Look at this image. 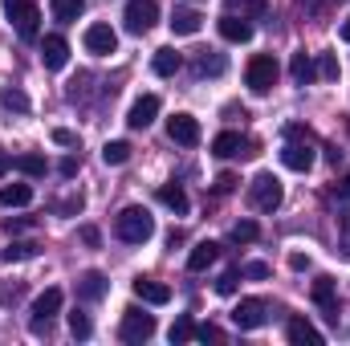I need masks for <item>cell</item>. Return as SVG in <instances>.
I'll return each instance as SVG.
<instances>
[{"mask_svg": "<svg viewBox=\"0 0 350 346\" xmlns=\"http://www.w3.org/2000/svg\"><path fill=\"white\" fill-rule=\"evenodd\" d=\"M114 232H118V241H126V245H143V241L155 237V220H151L147 208L131 204V208H122V212L114 216Z\"/></svg>", "mask_w": 350, "mask_h": 346, "instance_id": "obj_1", "label": "cell"}, {"mask_svg": "<svg viewBox=\"0 0 350 346\" xmlns=\"http://www.w3.org/2000/svg\"><path fill=\"white\" fill-rule=\"evenodd\" d=\"M4 16L16 25L21 41H37V29H41V8L33 0H4Z\"/></svg>", "mask_w": 350, "mask_h": 346, "instance_id": "obj_2", "label": "cell"}, {"mask_svg": "<svg viewBox=\"0 0 350 346\" xmlns=\"http://www.w3.org/2000/svg\"><path fill=\"white\" fill-rule=\"evenodd\" d=\"M281 179L277 175H257L253 183H249V204L257 208V212H277L281 208Z\"/></svg>", "mask_w": 350, "mask_h": 346, "instance_id": "obj_3", "label": "cell"}, {"mask_svg": "<svg viewBox=\"0 0 350 346\" xmlns=\"http://www.w3.org/2000/svg\"><path fill=\"white\" fill-rule=\"evenodd\" d=\"M277 57H269V53H257L249 66H245V82H249V90L253 94H269V90L277 86Z\"/></svg>", "mask_w": 350, "mask_h": 346, "instance_id": "obj_4", "label": "cell"}, {"mask_svg": "<svg viewBox=\"0 0 350 346\" xmlns=\"http://www.w3.org/2000/svg\"><path fill=\"white\" fill-rule=\"evenodd\" d=\"M155 334V314H143V310H122V326H118V338L122 343H147Z\"/></svg>", "mask_w": 350, "mask_h": 346, "instance_id": "obj_5", "label": "cell"}, {"mask_svg": "<svg viewBox=\"0 0 350 346\" xmlns=\"http://www.w3.org/2000/svg\"><path fill=\"white\" fill-rule=\"evenodd\" d=\"M212 155L216 159H249V155H257V143L253 139H245V135H237V131H220L216 139H212Z\"/></svg>", "mask_w": 350, "mask_h": 346, "instance_id": "obj_6", "label": "cell"}, {"mask_svg": "<svg viewBox=\"0 0 350 346\" xmlns=\"http://www.w3.org/2000/svg\"><path fill=\"white\" fill-rule=\"evenodd\" d=\"M62 310V289H45L37 302H33V318H29V330L33 334H49V322L53 314Z\"/></svg>", "mask_w": 350, "mask_h": 346, "instance_id": "obj_7", "label": "cell"}, {"mask_svg": "<svg viewBox=\"0 0 350 346\" xmlns=\"http://www.w3.org/2000/svg\"><path fill=\"white\" fill-rule=\"evenodd\" d=\"M122 21H126L131 33H151L155 21H159V4L155 0H131L126 12H122Z\"/></svg>", "mask_w": 350, "mask_h": 346, "instance_id": "obj_8", "label": "cell"}, {"mask_svg": "<svg viewBox=\"0 0 350 346\" xmlns=\"http://www.w3.org/2000/svg\"><path fill=\"white\" fill-rule=\"evenodd\" d=\"M281 163H285L289 172H310V168H314V147H310V139H289V143L281 147Z\"/></svg>", "mask_w": 350, "mask_h": 346, "instance_id": "obj_9", "label": "cell"}, {"mask_svg": "<svg viewBox=\"0 0 350 346\" xmlns=\"http://www.w3.org/2000/svg\"><path fill=\"white\" fill-rule=\"evenodd\" d=\"M167 139L179 143V147H196V143H200V118H191V114H172V118H167Z\"/></svg>", "mask_w": 350, "mask_h": 346, "instance_id": "obj_10", "label": "cell"}, {"mask_svg": "<svg viewBox=\"0 0 350 346\" xmlns=\"http://www.w3.org/2000/svg\"><path fill=\"white\" fill-rule=\"evenodd\" d=\"M86 49L94 53V57H110V53L118 49V33H114L110 25H102V21L90 25L86 29Z\"/></svg>", "mask_w": 350, "mask_h": 346, "instance_id": "obj_11", "label": "cell"}, {"mask_svg": "<svg viewBox=\"0 0 350 346\" xmlns=\"http://www.w3.org/2000/svg\"><path fill=\"white\" fill-rule=\"evenodd\" d=\"M265 318H269V306H265L261 297H245V302L232 310V322H237L241 330H257V326H265Z\"/></svg>", "mask_w": 350, "mask_h": 346, "instance_id": "obj_12", "label": "cell"}, {"mask_svg": "<svg viewBox=\"0 0 350 346\" xmlns=\"http://www.w3.org/2000/svg\"><path fill=\"white\" fill-rule=\"evenodd\" d=\"M41 62H45V70H66V62H70V41H66L62 33H49V37L41 41Z\"/></svg>", "mask_w": 350, "mask_h": 346, "instance_id": "obj_13", "label": "cell"}, {"mask_svg": "<svg viewBox=\"0 0 350 346\" xmlns=\"http://www.w3.org/2000/svg\"><path fill=\"white\" fill-rule=\"evenodd\" d=\"M220 37L232 41V45H245V41H253V21L237 16V12H224L220 16Z\"/></svg>", "mask_w": 350, "mask_h": 346, "instance_id": "obj_14", "label": "cell"}, {"mask_svg": "<svg viewBox=\"0 0 350 346\" xmlns=\"http://www.w3.org/2000/svg\"><path fill=\"white\" fill-rule=\"evenodd\" d=\"M155 114H159V98H155V94H143V98L131 106L126 127H131V131H147V127L155 122Z\"/></svg>", "mask_w": 350, "mask_h": 346, "instance_id": "obj_15", "label": "cell"}, {"mask_svg": "<svg viewBox=\"0 0 350 346\" xmlns=\"http://www.w3.org/2000/svg\"><path fill=\"white\" fill-rule=\"evenodd\" d=\"M131 289H135V297L147 302V306H167V302H172V285H163V281H155V277H139Z\"/></svg>", "mask_w": 350, "mask_h": 346, "instance_id": "obj_16", "label": "cell"}, {"mask_svg": "<svg viewBox=\"0 0 350 346\" xmlns=\"http://www.w3.org/2000/svg\"><path fill=\"white\" fill-rule=\"evenodd\" d=\"M285 334H289V343H293V346H322V334H318V326H310L306 318H289Z\"/></svg>", "mask_w": 350, "mask_h": 346, "instance_id": "obj_17", "label": "cell"}, {"mask_svg": "<svg viewBox=\"0 0 350 346\" xmlns=\"http://www.w3.org/2000/svg\"><path fill=\"white\" fill-rule=\"evenodd\" d=\"M310 293H314V302H318V306H322L330 318H338V302H334V277H326V273H322V277H314V289H310Z\"/></svg>", "mask_w": 350, "mask_h": 346, "instance_id": "obj_18", "label": "cell"}, {"mask_svg": "<svg viewBox=\"0 0 350 346\" xmlns=\"http://www.w3.org/2000/svg\"><path fill=\"white\" fill-rule=\"evenodd\" d=\"M106 289H110V281H106L102 273H94V269L82 273V281H78V297H82V302H102Z\"/></svg>", "mask_w": 350, "mask_h": 346, "instance_id": "obj_19", "label": "cell"}, {"mask_svg": "<svg viewBox=\"0 0 350 346\" xmlns=\"http://www.w3.org/2000/svg\"><path fill=\"white\" fill-rule=\"evenodd\" d=\"M200 25H204V16H200L196 8H175L172 12V33L175 37H191V33H200Z\"/></svg>", "mask_w": 350, "mask_h": 346, "instance_id": "obj_20", "label": "cell"}, {"mask_svg": "<svg viewBox=\"0 0 350 346\" xmlns=\"http://www.w3.org/2000/svg\"><path fill=\"white\" fill-rule=\"evenodd\" d=\"M289 78L297 82V86H310L314 78H318V66H314V57L301 49V53H293V62H289Z\"/></svg>", "mask_w": 350, "mask_h": 346, "instance_id": "obj_21", "label": "cell"}, {"mask_svg": "<svg viewBox=\"0 0 350 346\" xmlns=\"http://www.w3.org/2000/svg\"><path fill=\"white\" fill-rule=\"evenodd\" d=\"M216 257H220V245H216V241H200V245L187 253V269H191V273H204Z\"/></svg>", "mask_w": 350, "mask_h": 346, "instance_id": "obj_22", "label": "cell"}, {"mask_svg": "<svg viewBox=\"0 0 350 346\" xmlns=\"http://www.w3.org/2000/svg\"><path fill=\"white\" fill-rule=\"evenodd\" d=\"M33 200V187L29 183H4L0 187V208H25Z\"/></svg>", "mask_w": 350, "mask_h": 346, "instance_id": "obj_23", "label": "cell"}, {"mask_svg": "<svg viewBox=\"0 0 350 346\" xmlns=\"http://www.w3.org/2000/svg\"><path fill=\"white\" fill-rule=\"evenodd\" d=\"M159 204L172 208L175 216H187V191H183L179 183H163V187H159Z\"/></svg>", "mask_w": 350, "mask_h": 346, "instance_id": "obj_24", "label": "cell"}, {"mask_svg": "<svg viewBox=\"0 0 350 346\" xmlns=\"http://www.w3.org/2000/svg\"><path fill=\"white\" fill-rule=\"evenodd\" d=\"M228 70V62H224V53H212V49H204L200 57H196V74L204 78V74H212V78H220Z\"/></svg>", "mask_w": 350, "mask_h": 346, "instance_id": "obj_25", "label": "cell"}, {"mask_svg": "<svg viewBox=\"0 0 350 346\" xmlns=\"http://www.w3.org/2000/svg\"><path fill=\"white\" fill-rule=\"evenodd\" d=\"M12 168H16L21 175H29V179H41V175H45V155L25 151V155H16V159H12Z\"/></svg>", "mask_w": 350, "mask_h": 346, "instance_id": "obj_26", "label": "cell"}, {"mask_svg": "<svg viewBox=\"0 0 350 346\" xmlns=\"http://www.w3.org/2000/svg\"><path fill=\"white\" fill-rule=\"evenodd\" d=\"M151 66H155V74H159V78H175V74H179V66H183V57H179L175 49H155V62H151Z\"/></svg>", "mask_w": 350, "mask_h": 346, "instance_id": "obj_27", "label": "cell"}, {"mask_svg": "<svg viewBox=\"0 0 350 346\" xmlns=\"http://www.w3.org/2000/svg\"><path fill=\"white\" fill-rule=\"evenodd\" d=\"M126 159H131V143H126V139H114V143L102 147V163H106V168H122Z\"/></svg>", "mask_w": 350, "mask_h": 346, "instance_id": "obj_28", "label": "cell"}, {"mask_svg": "<svg viewBox=\"0 0 350 346\" xmlns=\"http://www.w3.org/2000/svg\"><path fill=\"white\" fill-rule=\"evenodd\" d=\"M82 8H86V0H53V16H57L62 25L78 21V16H82Z\"/></svg>", "mask_w": 350, "mask_h": 346, "instance_id": "obj_29", "label": "cell"}, {"mask_svg": "<svg viewBox=\"0 0 350 346\" xmlns=\"http://www.w3.org/2000/svg\"><path fill=\"white\" fill-rule=\"evenodd\" d=\"M0 106H4V110H12V114H25V110H29V98H25L16 86H4V90H0Z\"/></svg>", "mask_w": 350, "mask_h": 346, "instance_id": "obj_30", "label": "cell"}, {"mask_svg": "<svg viewBox=\"0 0 350 346\" xmlns=\"http://www.w3.org/2000/svg\"><path fill=\"white\" fill-rule=\"evenodd\" d=\"M257 237H261L257 220H237V224H232V241H237V245H253Z\"/></svg>", "mask_w": 350, "mask_h": 346, "instance_id": "obj_31", "label": "cell"}, {"mask_svg": "<svg viewBox=\"0 0 350 346\" xmlns=\"http://www.w3.org/2000/svg\"><path fill=\"white\" fill-rule=\"evenodd\" d=\"M0 257L4 261H29V257H37V245H33V241H16V245H8Z\"/></svg>", "mask_w": 350, "mask_h": 346, "instance_id": "obj_32", "label": "cell"}, {"mask_svg": "<svg viewBox=\"0 0 350 346\" xmlns=\"http://www.w3.org/2000/svg\"><path fill=\"white\" fill-rule=\"evenodd\" d=\"M70 334H74V338H90V334H94V326H90V318L82 314V310L70 314Z\"/></svg>", "mask_w": 350, "mask_h": 346, "instance_id": "obj_33", "label": "cell"}, {"mask_svg": "<svg viewBox=\"0 0 350 346\" xmlns=\"http://www.w3.org/2000/svg\"><path fill=\"white\" fill-rule=\"evenodd\" d=\"M237 285H241V273H237V269H228V273H220L216 293H220V297H232V293H237Z\"/></svg>", "mask_w": 350, "mask_h": 346, "instance_id": "obj_34", "label": "cell"}, {"mask_svg": "<svg viewBox=\"0 0 350 346\" xmlns=\"http://www.w3.org/2000/svg\"><path fill=\"white\" fill-rule=\"evenodd\" d=\"M191 338H196V326H191V318H175L172 343H191Z\"/></svg>", "mask_w": 350, "mask_h": 346, "instance_id": "obj_35", "label": "cell"}, {"mask_svg": "<svg viewBox=\"0 0 350 346\" xmlns=\"http://www.w3.org/2000/svg\"><path fill=\"white\" fill-rule=\"evenodd\" d=\"M318 74H322L326 82H334V78H338V57H334V53H322V62H318Z\"/></svg>", "mask_w": 350, "mask_h": 346, "instance_id": "obj_36", "label": "cell"}, {"mask_svg": "<svg viewBox=\"0 0 350 346\" xmlns=\"http://www.w3.org/2000/svg\"><path fill=\"white\" fill-rule=\"evenodd\" d=\"M196 338H200V343H224V330L212 326V322H204V326H196Z\"/></svg>", "mask_w": 350, "mask_h": 346, "instance_id": "obj_37", "label": "cell"}, {"mask_svg": "<svg viewBox=\"0 0 350 346\" xmlns=\"http://www.w3.org/2000/svg\"><path fill=\"white\" fill-rule=\"evenodd\" d=\"M237 183H241V179H237L232 172H220V175H216V183H212V187H216V196H228V191H237Z\"/></svg>", "mask_w": 350, "mask_h": 346, "instance_id": "obj_38", "label": "cell"}, {"mask_svg": "<svg viewBox=\"0 0 350 346\" xmlns=\"http://www.w3.org/2000/svg\"><path fill=\"white\" fill-rule=\"evenodd\" d=\"M269 0H241V16H265Z\"/></svg>", "mask_w": 350, "mask_h": 346, "instance_id": "obj_39", "label": "cell"}, {"mask_svg": "<svg viewBox=\"0 0 350 346\" xmlns=\"http://www.w3.org/2000/svg\"><path fill=\"white\" fill-rule=\"evenodd\" d=\"M245 277H253V281H265V277H269V265H265V261H249V265H245Z\"/></svg>", "mask_w": 350, "mask_h": 346, "instance_id": "obj_40", "label": "cell"}, {"mask_svg": "<svg viewBox=\"0 0 350 346\" xmlns=\"http://www.w3.org/2000/svg\"><path fill=\"white\" fill-rule=\"evenodd\" d=\"M21 293H25V285H4V289H0V306H12V302H21Z\"/></svg>", "mask_w": 350, "mask_h": 346, "instance_id": "obj_41", "label": "cell"}, {"mask_svg": "<svg viewBox=\"0 0 350 346\" xmlns=\"http://www.w3.org/2000/svg\"><path fill=\"white\" fill-rule=\"evenodd\" d=\"M53 143H57V147H78V135H74V131H62V127H57V131H53Z\"/></svg>", "mask_w": 350, "mask_h": 346, "instance_id": "obj_42", "label": "cell"}, {"mask_svg": "<svg viewBox=\"0 0 350 346\" xmlns=\"http://www.w3.org/2000/svg\"><path fill=\"white\" fill-rule=\"evenodd\" d=\"M33 224H37V220H29V216H16V220L8 216V220H4V228H8V232H25V228H33Z\"/></svg>", "mask_w": 350, "mask_h": 346, "instance_id": "obj_43", "label": "cell"}, {"mask_svg": "<svg viewBox=\"0 0 350 346\" xmlns=\"http://www.w3.org/2000/svg\"><path fill=\"white\" fill-rule=\"evenodd\" d=\"M289 269H293V273L310 269V257H306V253H289Z\"/></svg>", "mask_w": 350, "mask_h": 346, "instance_id": "obj_44", "label": "cell"}, {"mask_svg": "<svg viewBox=\"0 0 350 346\" xmlns=\"http://www.w3.org/2000/svg\"><path fill=\"white\" fill-rule=\"evenodd\" d=\"M57 172L66 175V179H74V175H78V159H62V163H57Z\"/></svg>", "mask_w": 350, "mask_h": 346, "instance_id": "obj_45", "label": "cell"}, {"mask_svg": "<svg viewBox=\"0 0 350 346\" xmlns=\"http://www.w3.org/2000/svg\"><path fill=\"white\" fill-rule=\"evenodd\" d=\"M334 196H338V200H350V175H342V179L334 183Z\"/></svg>", "mask_w": 350, "mask_h": 346, "instance_id": "obj_46", "label": "cell"}, {"mask_svg": "<svg viewBox=\"0 0 350 346\" xmlns=\"http://www.w3.org/2000/svg\"><path fill=\"white\" fill-rule=\"evenodd\" d=\"M82 241H86L90 249H94V245H98L102 237H98V228H94V224H86V228H82Z\"/></svg>", "mask_w": 350, "mask_h": 346, "instance_id": "obj_47", "label": "cell"}, {"mask_svg": "<svg viewBox=\"0 0 350 346\" xmlns=\"http://www.w3.org/2000/svg\"><path fill=\"white\" fill-rule=\"evenodd\" d=\"M8 168H12V159H8V155H4V151H0V175L8 172Z\"/></svg>", "mask_w": 350, "mask_h": 346, "instance_id": "obj_48", "label": "cell"}, {"mask_svg": "<svg viewBox=\"0 0 350 346\" xmlns=\"http://www.w3.org/2000/svg\"><path fill=\"white\" fill-rule=\"evenodd\" d=\"M342 253L350 257V220H347V237H342Z\"/></svg>", "mask_w": 350, "mask_h": 346, "instance_id": "obj_49", "label": "cell"}, {"mask_svg": "<svg viewBox=\"0 0 350 346\" xmlns=\"http://www.w3.org/2000/svg\"><path fill=\"white\" fill-rule=\"evenodd\" d=\"M342 41H350V16L342 21Z\"/></svg>", "mask_w": 350, "mask_h": 346, "instance_id": "obj_50", "label": "cell"}]
</instances>
